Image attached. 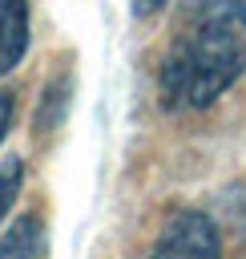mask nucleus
Returning a JSON list of instances; mask_svg holds the SVG:
<instances>
[{"instance_id":"6","label":"nucleus","mask_w":246,"mask_h":259,"mask_svg":"<svg viewBox=\"0 0 246 259\" xmlns=\"http://www.w3.org/2000/svg\"><path fill=\"white\" fill-rule=\"evenodd\" d=\"M194 8L198 12H214V16H222V20H230V24H238L246 32V0H198Z\"/></svg>"},{"instance_id":"8","label":"nucleus","mask_w":246,"mask_h":259,"mask_svg":"<svg viewBox=\"0 0 246 259\" xmlns=\"http://www.w3.org/2000/svg\"><path fill=\"white\" fill-rule=\"evenodd\" d=\"M165 4H169V0H133V16H141V20H145V16H157Z\"/></svg>"},{"instance_id":"7","label":"nucleus","mask_w":246,"mask_h":259,"mask_svg":"<svg viewBox=\"0 0 246 259\" xmlns=\"http://www.w3.org/2000/svg\"><path fill=\"white\" fill-rule=\"evenodd\" d=\"M12 113H16V97L0 89V142H4V134H8V125H12Z\"/></svg>"},{"instance_id":"2","label":"nucleus","mask_w":246,"mask_h":259,"mask_svg":"<svg viewBox=\"0 0 246 259\" xmlns=\"http://www.w3.org/2000/svg\"><path fill=\"white\" fill-rule=\"evenodd\" d=\"M149 259H222V235H218L210 214L177 210L161 227Z\"/></svg>"},{"instance_id":"5","label":"nucleus","mask_w":246,"mask_h":259,"mask_svg":"<svg viewBox=\"0 0 246 259\" xmlns=\"http://www.w3.org/2000/svg\"><path fill=\"white\" fill-rule=\"evenodd\" d=\"M20 182H24L20 158H4V162H0V223H4V214L12 210V202H16V194H20Z\"/></svg>"},{"instance_id":"4","label":"nucleus","mask_w":246,"mask_h":259,"mask_svg":"<svg viewBox=\"0 0 246 259\" xmlns=\"http://www.w3.org/2000/svg\"><path fill=\"white\" fill-rule=\"evenodd\" d=\"M48 255V231L40 214H16L12 227L0 235V259H44Z\"/></svg>"},{"instance_id":"3","label":"nucleus","mask_w":246,"mask_h":259,"mask_svg":"<svg viewBox=\"0 0 246 259\" xmlns=\"http://www.w3.org/2000/svg\"><path fill=\"white\" fill-rule=\"evenodd\" d=\"M28 53V0H0V77Z\"/></svg>"},{"instance_id":"1","label":"nucleus","mask_w":246,"mask_h":259,"mask_svg":"<svg viewBox=\"0 0 246 259\" xmlns=\"http://www.w3.org/2000/svg\"><path fill=\"white\" fill-rule=\"evenodd\" d=\"M194 12V24L169 45L161 61V105L206 109L246 73V32L214 12Z\"/></svg>"}]
</instances>
